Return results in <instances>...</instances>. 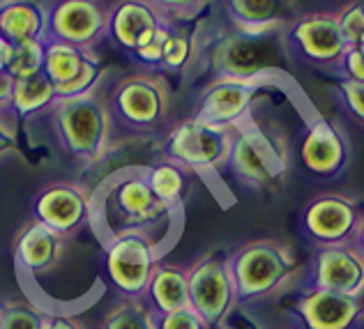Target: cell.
<instances>
[{"label":"cell","mask_w":364,"mask_h":329,"mask_svg":"<svg viewBox=\"0 0 364 329\" xmlns=\"http://www.w3.org/2000/svg\"><path fill=\"white\" fill-rule=\"evenodd\" d=\"M90 228L100 244L139 237L164 258L182 235L185 207L159 200L148 187L143 166H127L109 173L90 191Z\"/></svg>","instance_id":"cell-1"},{"label":"cell","mask_w":364,"mask_h":329,"mask_svg":"<svg viewBox=\"0 0 364 329\" xmlns=\"http://www.w3.org/2000/svg\"><path fill=\"white\" fill-rule=\"evenodd\" d=\"M102 97L109 118V154L120 145L159 136L173 109L168 81L148 70L129 72L109 85L102 83Z\"/></svg>","instance_id":"cell-2"},{"label":"cell","mask_w":364,"mask_h":329,"mask_svg":"<svg viewBox=\"0 0 364 329\" xmlns=\"http://www.w3.org/2000/svg\"><path fill=\"white\" fill-rule=\"evenodd\" d=\"M282 31L265 35H247L226 23L205 40L198 33L196 63H203L213 79H274L284 76L289 58L282 46Z\"/></svg>","instance_id":"cell-3"},{"label":"cell","mask_w":364,"mask_h":329,"mask_svg":"<svg viewBox=\"0 0 364 329\" xmlns=\"http://www.w3.org/2000/svg\"><path fill=\"white\" fill-rule=\"evenodd\" d=\"M102 83L81 97L55 99L40 115L51 122L58 148L83 168L97 166L109 157V118L104 109Z\"/></svg>","instance_id":"cell-4"},{"label":"cell","mask_w":364,"mask_h":329,"mask_svg":"<svg viewBox=\"0 0 364 329\" xmlns=\"http://www.w3.org/2000/svg\"><path fill=\"white\" fill-rule=\"evenodd\" d=\"M228 272L235 290V304L265 302L291 281L298 272L293 249L279 239L261 237L245 242L228 254Z\"/></svg>","instance_id":"cell-5"},{"label":"cell","mask_w":364,"mask_h":329,"mask_svg":"<svg viewBox=\"0 0 364 329\" xmlns=\"http://www.w3.org/2000/svg\"><path fill=\"white\" fill-rule=\"evenodd\" d=\"M254 113V111H252ZM289 163L286 141L249 115L233 127V141L228 150L226 171L247 189H263L270 180L279 178Z\"/></svg>","instance_id":"cell-6"},{"label":"cell","mask_w":364,"mask_h":329,"mask_svg":"<svg viewBox=\"0 0 364 329\" xmlns=\"http://www.w3.org/2000/svg\"><path fill=\"white\" fill-rule=\"evenodd\" d=\"M233 129L215 127L196 118L178 120L164 131L159 143L161 161L176 163L189 176H208L226 168L228 150H231Z\"/></svg>","instance_id":"cell-7"},{"label":"cell","mask_w":364,"mask_h":329,"mask_svg":"<svg viewBox=\"0 0 364 329\" xmlns=\"http://www.w3.org/2000/svg\"><path fill=\"white\" fill-rule=\"evenodd\" d=\"M279 37L289 63L328 74L334 72L339 58L346 51L334 12H300L284 26Z\"/></svg>","instance_id":"cell-8"},{"label":"cell","mask_w":364,"mask_h":329,"mask_svg":"<svg viewBox=\"0 0 364 329\" xmlns=\"http://www.w3.org/2000/svg\"><path fill=\"white\" fill-rule=\"evenodd\" d=\"M187 297L189 308L208 329H228L226 323L237 304L226 251H210L187 267Z\"/></svg>","instance_id":"cell-9"},{"label":"cell","mask_w":364,"mask_h":329,"mask_svg":"<svg viewBox=\"0 0 364 329\" xmlns=\"http://www.w3.org/2000/svg\"><path fill=\"white\" fill-rule=\"evenodd\" d=\"M300 230L314 247H339L362 242L360 200L337 191L318 193L302 207Z\"/></svg>","instance_id":"cell-10"},{"label":"cell","mask_w":364,"mask_h":329,"mask_svg":"<svg viewBox=\"0 0 364 329\" xmlns=\"http://www.w3.org/2000/svg\"><path fill=\"white\" fill-rule=\"evenodd\" d=\"M284 315L295 329H360L362 297L302 286L284 302Z\"/></svg>","instance_id":"cell-11"},{"label":"cell","mask_w":364,"mask_h":329,"mask_svg":"<svg viewBox=\"0 0 364 329\" xmlns=\"http://www.w3.org/2000/svg\"><path fill=\"white\" fill-rule=\"evenodd\" d=\"M284 76H274V79H210L205 88L200 90L196 99V111L191 118L200 122L215 124V127L233 129L240 122H245L252 111L256 109V97L267 85L282 81Z\"/></svg>","instance_id":"cell-12"},{"label":"cell","mask_w":364,"mask_h":329,"mask_svg":"<svg viewBox=\"0 0 364 329\" xmlns=\"http://www.w3.org/2000/svg\"><path fill=\"white\" fill-rule=\"evenodd\" d=\"M159 254L139 237H120L102 244V269L118 299L139 302L146 293Z\"/></svg>","instance_id":"cell-13"},{"label":"cell","mask_w":364,"mask_h":329,"mask_svg":"<svg viewBox=\"0 0 364 329\" xmlns=\"http://www.w3.org/2000/svg\"><path fill=\"white\" fill-rule=\"evenodd\" d=\"M44 40L63 42L83 51H97V44L104 40L109 5L97 0H58V3H44Z\"/></svg>","instance_id":"cell-14"},{"label":"cell","mask_w":364,"mask_h":329,"mask_svg":"<svg viewBox=\"0 0 364 329\" xmlns=\"http://www.w3.org/2000/svg\"><path fill=\"white\" fill-rule=\"evenodd\" d=\"M31 212L33 221L72 239L90 226V189L81 182H51L35 193Z\"/></svg>","instance_id":"cell-15"},{"label":"cell","mask_w":364,"mask_h":329,"mask_svg":"<svg viewBox=\"0 0 364 329\" xmlns=\"http://www.w3.org/2000/svg\"><path fill=\"white\" fill-rule=\"evenodd\" d=\"M302 286L330 290V293H339L348 297H362L364 290L362 242L339 244V247H316Z\"/></svg>","instance_id":"cell-16"},{"label":"cell","mask_w":364,"mask_h":329,"mask_svg":"<svg viewBox=\"0 0 364 329\" xmlns=\"http://www.w3.org/2000/svg\"><path fill=\"white\" fill-rule=\"evenodd\" d=\"M353 148L346 134L323 115H314L306 122V131L300 141V163L314 178L332 180L348 168Z\"/></svg>","instance_id":"cell-17"},{"label":"cell","mask_w":364,"mask_h":329,"mask_svg":"<svg viewBox=\"0 0 364 329\" xmlns=\"http://www.w3.org/2000/svg\"><path fill=\"white\" fill-rule=\"evenodd\" d=\"M166 3H148V0H122L107 9L104 23V40H109L124 55L134 51L148 40L150 33L164 21Z\"/></svg>","instance_id":"cell-18"},{"label":"cell","mask_w":364,"mask_h":329,"mask_svg":"<svg viewBox=\"0 0 364 329\" xmlns=\"http://www.w3.org/2000/svg\"><path fill=\"white\" fill-rule=\"evenodd\" d=\"M67 242L51 228H46L37 221H31L28 226L18 230L14 242V260L18 272L26 276L46 274L63 263L67 251Z\"/></svg>","instance_id":"cell-19"},{"label":"cell","mask_w":364,"mask_h":329,"mask_svg":"<svg viewBox=\"0 0 364 329\" xmlns=\"http://www.w3.org/2000/svg\"><path fill=\"white\" fill-rule=\"evenodd\" d=\"M219 7L224 9L222 14L226 26L247 35L279 33L300 14L295 12L293 3H284V0H228Z\"/></svg>","instance_id":"cell-20"},{"label":"cell","mask_w":364,"mask_h":329,"mask_svg":"<svg viewBox=\"0 0 364 329\" xmlns=\"http://www.w3.org/2000/svg\"><path fill=\"white\" fill-rule=\"evenodd\" d=\"M150 315L173 313L189 306L187 297V267L178 263L159 260L152 269L146 293L139 299Z\"/></svg>","instance_id":"cell-21"},{"label":"cell","mask_w":364,"mask_h":329,"mask_svg":"<svg viewBox=\"0 0 364 329\" xmlns=\"http://www.w3.org/2000/svg\"><path fill=\"white\" fill-rule=\"evenodd\" d=\"M46 33L44 3L7 0L0 3V37L12 46L23 42H42Z\"/></svg>","instance_id":"cell-22"},{"label":"cell","mask_w":364,"mask_h":329,"mask_svg":"<svg viewBox=\"0 0 364 329\" xmlns=\"http://www.w3.org/2000/svg\"><path fill=\"white\" fill-rule=\"evenodd\" d=\"M53 102H55L53 83L46 79L44 74H37L21 81H12V90H9V113L14 115L16 122L40 118Z\"/></svg>","instance_id":"cell-23"},{"label":"cell","mask_w":364,"mask_h":329,"mask_svg":"<svg viewBox=\"0 0 364 329\" xmlns=\"http://www.w3.org/2000/svg\"><path fill=\"white\" fill-rule=\"evenodd\" d=\"M198 33L189 26V18H176L173 31L168 35V42L161 53V60L157 67V74L166 76H180L185 74L191 65L196 63L198 53Z\"/></svg>","instance_id":"cell-24"},{"label":"cell","mask_w":364,"mask_h":329,"mask_svg":"<svg viewBox=\"0 0 364 329\" xmlns=\"http://www.w3.org/2000/svg\"><path fill=\"white\" fill-rule=\"evenodd\" d=\"M143 173H146L148 187L159 200L171 207H185V198L191 189V176L187 171L159 159L150 166H143Z\"/></svg>","instance_id":"cell-25"},{"label":"cell","mask_w":364,"mask_h":329,"mask_svg":"<svg viewBox=\"0 0 364 329\" xmlns=\"http://www.w3.org/2000/svg\"><path fill=\"white\" fill-rule=\"evenodd\" d=\"M42 46H44L42 74L53 85L70 83L81 70L85 51L70 44H63V42H53V40H42Z\"/></svg>","instance_id":"cell-26"},{"label":"cell","mask_w":364,"mask_h":329,"mask_svg":"<svg viewBox=\"0 0 364 329\" xmlns=\"http://www.w3.org/2000/svg\"><path fill=\"white\" fill-rule=\"evenodd\" d=\"M49 313L31 299H7L0 304V329H44Z\"/></svg>","instance_id":"cell-27"},{"label":"cell","mask_w":364,"mask_h":329,"mask_svg":"<svg viewBox=\"0 0 364 329\" xmlns=\"http://www.w3.org/2000/svg\"><path fill=\"white\" fill-rule=\"evenodd\" d=\"M102 81H104V72H102L100 53L97 51H85L79 74H76L70 83L53 85V95H55V99H72V97H81L85 92L95 90Z\"/></svg>","instance_id":"cell-28"},{"label":"cell","mask_w":364,"mask_h":329,"mask_svg":"<svg viewBox=\"0 0 364 329\" xmlns=\"http://www.w3.org/2000/svg\"><path fill=\"white\" fill-rule=\"evenodd\" d=\"M100 329H155V325H152V315L141 302L118 299L104 315Z\"/></svg>","instance_id":"cell-29"},{"label":"cell","mask_w":364,"mask_h":329,"mask_svg":"<svg viewBox=\"0 0 364 329\" xmlns=\"http://www.w3.org/2000/svg\"><path fill=\"white\" fill-rule=\"evenodd\" d=\"M42 60H44V46L42 42H23L12 46V58L5 70V76L12 81L31 79V76L42 74Z\"/></svg>","instance_id":"cell-30"},{"label":"cell","mask_w":364,"mask_h":329,"mask_svg":"<svg viewBox=\"0 0 364 329\" xmlns=\"http://www.w3.org/2000/svg\"><path fill=\"white\" fill-rule=\"evenodd\" d=\"M334 14H337V23L346 48H364V5L360 0L343 5Z\"/></svg>","instance_id":"cell-31"},{"label":"cell","mask_w":364,"mask_h":329,"mask_svg":"<svg viewBox=\"0 0 364 329\" xmlns=\"http://www.w3.org/2000/svg\"><path fill=\"white\" fill-rule=\"evenodd\" d=\"M332 74L343 81L364 83V48H346Z\"/></svg>","instance_id":"cell-32"},{"label":"cell","mask_w":364,"mask_h":329,"mask_svg":"<svg viewBox=\"0 0 364 329\" xmlns=\"http://www.w3.org/2000/svg\"><path fill=\"white\" fill-rule=\"evenodd\" d=\"M152 325H155V329H208L189 306L173 313L152 315Z\"/></svg>","instance_id":"cell-33"},{"label":"cell","mask_w":364,"mask_h":329,"mask_svg":"<svg viewBox=\"0 0 364 329\" xmlns=\"http://www.w3.org/2000/svg\"><path fill=\"white\" fill-rule=\"evenodd\" d=\"M337 90L341 92V99L353 118L364 120V83L337 79Z\"/></svg>","instance_id":"cell-34"},{"label":"cell","mask_w":364,"mask_h":329,"mask_svg":"<svg viewBox=\"0 0 364 329\" xmlns=\"http://www.w3.org/2000/svg\"><path fill=\"white\" fill-rule=\"evenodd\" d=\"M16 152V124L0 120V159Z\"/></svg>","instance_id":"cell-35"},{"label":"cell","mask_w":364,"mask_h":329,"mask_svg":"<svg viewBox=\"0 0 364 329\" xmlns=\"http://www.w3.org/2000/svg\"><path fill=\"white\" fill-rule=\"evenodd\" d=\"M44 329H88L81 320H76L72 313H49Z\"/></svg>","instance_id":"cell-36"},{"label":"cell","mask_w":364,"mask_h":329,"mask_svg":"<svg viewBox=\"0 0 364 329\" xmlns=\"http://www.w3.org/2000/svg\"><path fill=\"white\" fill-rule=\"evenodd\" d=\"M9 90H12V79H7L5 74H0V120L16 124L14 115L9 113Z\"/></svg>","instance_id":"cell-37"},{"label":"cell","mask_w":364,"mask_h":329,"mask_svg":"<svg viewBox=\"0 0 364 329\" xmlns=\"http://www.w3.org/2000/svg\"><path fill=\"white\" fill-rule=\"evenodd\" d=\"M9 58H12V44L0 37V74H5L7 65H9Z\"/></svg>","instance_id":"cell-38"},{"label":"cell","mask_w":364,"mask_h":329,"mask_svg":"<svg viewBox=\"0 0 364 329\" xmlns=\"http://www.w3.org/2000/svg\"><path fill=\"white\" fill-rule=\"evenodd\" d=\"M254 329H258V327H254Z\"/></svg>","instance_id":"cell-39"}]
</instances>
